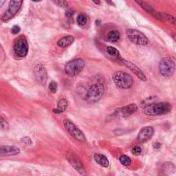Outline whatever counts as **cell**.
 Masks as SVG:
<instances>
[{
    "mask_svg": "<svg viewBox=\"0 0 176 176\" xmlns=\"http://www.w3.org/2000/svg\"><path fill=\"white\" fill-rule=\"evenodd\" d=\"M104 83H105V81L102 76L97 75L94 77L92 80V83H91L90 87L88 88L87 93H86V101L88 103L94 104L101 100L105 91Z\"/></svg>",
    "mask_w": 176,
    "mask_h": 176,
    "instance_id": "1",
    "label": "cell"
},
{
    "mask_svg": "<svg viewBox=\"0 0 176 176\" xmlns=\"http://www.w3.org/2000/svg\"><path fill=\"white\" fill-rule=\"evenodd\" d=\"M172 110V106L169 103H153L145 106L142 109V113L149 116H159V115H165L168 114Z\"/></svg>",
    "mask_w": 176,
    "mask_h": 176,
    "instance_id": "2",
    "label": "cell"
},
{
    "mask_svg": "<svg viewBox=\"0 0 176 176\" xmlns=\"http://www.w3.org/2000/svg\"><path fill=\"white\" fill-rule=\"evenodd\" d=\"M112 80H113L115 86L121 89H130L134 83L133 77L126 72H114L112 75Z\"/></svg>",
    "mask_w": 176,
    "mask_h": 176,
    "instance_id": "3",
    "label": "cell"
},
{
    "mask_svg": "<svg viewBox=\"0 0 176 176\" xmlns=\"http://www.w3.org/2000/svg\"><path fill=\"white\" fill-rule=\"evenodd\" d=\"M84 66H86V62H84L83 59L76 58L66 63V65L64 68V72L66 75L69 77H75L83 72Z\"/></svg>",
    "mask_w": 176,
    "mask_h": 176,
    "instance_id": "4",
    "label": "cell"
},
{
    "mask_svg": "<svg viewBox=\"0 0 176 176\" xmlns=\"http://www.w3.org/2000/svg\"><path fill=\"white\" fill-rule=\"evenodd\" d=\"M29 51V45L24 35L17 37L13 41V52L18 58H24L28 55Z\"/></svg>",
    "mask_w": 176,
    "mask_h": 176,
    "instance_id": "5",
    "label": "cell"
},
{
    "mask_svg": "<svg viewBox=\"0 0 176 176\" xmlns=\"http://www.w3.org/2000/svg\"><path fill=\"white\" fill-rule=\"evenodd\" d=\"M63 124H64V128L66 129V131L69 133V135H71L75 140L79 141V142H82V143H84L87 141V138H86V136H84V134L80 131V129L77 128L71 120H69V119H64V120H63Z\"/></svg>",
    "mask_w": 176,
    "mask_h": 176,
    "instance_id": "6",
    "label": "cell"
},
{
    "mask_svg": "<svg viewBox=\"0 0 176 176\" xmlns=\"http://www.w3.org/2000/svg\"><path fill=\"white\" fill-rule=\"evenodd\" d=\"M159 72L163 77H171L175 73V61L170 57H165L160 61Z\"/></svg>",
    "mask_w": 176,
    "mask_h": 176,
    "instance_id": "7",
    "label": "cell"
},
{
    "mask_svg": "<svg viewBox=\"0 0 176 176\" xmlns=\"http://www.w3.org/2000/svg\"><path fill=\"white\" fill-rule=\"evenodd\" d=\"M127 36H128L130 41H132L135 45L146 46L148 44V38L146 35L137 29H132V28L128 29L127 30Z\"/></svg>",
    "mask_w": 176,
    "mask_h": 176,
    "instance_id": "8",
    "label": "cell"
},
{
    "mask_svg": "<svg viewBox=\"0 0 176 176\" xmlns=\"http://www.w3.org/2000/svg\"><path fill=\"white\" fill-rule=\"evenodd\" d=\"M23 1L24 0H10L8 9L5 10V13L2 16L3 22H8L9 20L15 18V16L19 13V10L22 8Z\"/></svg>",
    "mask_w": 176,
    "mask_h": 176,
    "instance_id": "9",
    "label": "cell"
},
{
    "mask_svg": "<svg viewBox=\"0 0 176 176\" xmlns=\"http://www.w3.org/2000/svg\"><path fill=\"white\" fill-rule=\"evenodd\" d=\"M66 157H67V160H68V162L70 163V165H71V166L74 168L80 175L87 176L86 168H84L83 163L82 162V160L79 158L78 156H76L74 152H68Z\"/></svg>",
    "mask_w": 176,
    "mask_h": 176,
    "instance_id": "10",
    "label": "cell"
},
{
    "mask_svg": "<svg viewBox=\"0 0 176 176\" xmlns=\"http://www.w3.org/2000/svg\"><path fill=\"white\" fill-rule=\"evenodd\" d=\"M34 77H35V80L39 84H41V85H44V84L47 83L48 72H47V68H45L42 63H39V64H37L35 66Z\"/></svg>",
    "mask_w": 176,
    "mask_h": 176,
    "instance_id": "11",
    "label": "cell"
},
{
    "mask_svg": "<svg viewBox=\"0 0 176 176\" xmlns=\"http://www.w3.org/2000/svg\"><path fill=\"white\" fill-rule=\"evenodd\" d=\"M119 62H121L122 64H124L128 69H130L131 72L134 73L135 76L138 77L141 81H146L147 80L145 74H144L142 70L138 68V66L135 65V63H132L131 61H128V60H126V59H119Z\"/></svg>",
    "mask_w": 176,
    "mask_h": 176,
    "instance_id": "12",
    "label": "cell"
},
{
    "mask_svg": "<svg viewBox=\"0 0 176 176\" xmlns=\"http://www.w3.org/2000/svg\"><path fill=\"white\" fill-rule=\"evenodd\" d=\"M137 109H138V106L136 104H130L128 106H125V107L117 109L114 112V115L121 116V117H127V116H130L133 113H135Z\"/></svg>",
    "mask_w": 176,
    "mask_h": 176,
    "instance_id": "13",
    "label": "cell"
},
{
    "mask_svg": "<svg viewBox=\"0 0 176 176\" xmlns=\"http://www.w3.org/2000/svg\"><path fill=\"white\" fill-rule=\"evenodd\" d=\"M153 134H154V129L153 126H144V128H142L140 129V132L138 133L137 140L142 143L146 142V141L151 139V137L153 136Z\"/></svg>",
    "mask_w": 176,
    "mask_h": 176,
    "instance_id": "14",
    "label": "cell"
},
{
    "mask_svg": "<svg viewBox=\"0 0 176 176\" xmlns=\"http://www.w3.org/2000/svg\"><path fill=\"white\" fill-rule=\"evenodd\" d=\"M134 1L138 4L140 8H142L144 10H145L146 13L150 14L151 16H153L154 18H157L158 20H161L162 21V17H161V13H158L154 10L153 8H151V5H149L148 3H146L145 1H143V0H134Z\"/></svg>",
    "mask_w": 176,
    "mask_h": 176,
    "instance_id": "15",
    "label": "cell"
},
{
    "mask_svg": "<svg viewBox=\"0 0 176 176\" xmlns=\"http://www.w3.org/2000/svg\"><path fill=\"white\" fill-rule=\"evenodd\" d=\"M19 153H20V148H18L17 146H9V145L0 146V156L10 157V156H16V154Z\"/></svg>",
    "mask_w": 176,
    "mask_h": 176,
    "instance_id": "16",
    "label": "cell"
},
{
    "mask_svg": "<svg viewBox=\"0 0 176 176\" xmlns=\"http://www.w3.org/2000/svg\"><path fill=\"white\" fill-rule=\"evenodd\" d=\"M73 43H74V36L73 35H66V36L60 38L57 41V45L60 48H67L69 46H71Z\"/></svg>",
    "mask_w": 176,
    "mask_h": 176,
    "instance_id": "17",
    "label": "cell"
},
{
    "mask_svg": "<svg viewBox=\"0 0 176 176\" xmlns=\"http://www.w3.org/2000/svg\"><path fill=\"white\" fill-rule=\"evenodd\" d=\"M94 160H95V162H96L98 165H100V166H102V167H105V168L109 167V161H108V158L105 157V156H103V154L95 153L94 154Z\"/></svg>",
    "mask_w": 176,
    "mask_h": 176,
    "instance_id": "18",
    "label": "cell"
},
{
    "mask_svg": "<svg viewBox=\"0 0 176 176\" xmlns=\"http://www.w3.org/2000/svg\"><path fill=\"white\" fill-rule=\"evenodd\" d=\"M121 38V33L118 30H111L107 33V40L111 43H117Z\"/></svg>",
    "mask_w": 176,
    "mask_h": 176,
    "instance_id": "19",
    "label": "cell"
},
{
    "mask_svg": "<svg viewBox=\"0 0 176 176\" xmlns=\"http://www.w3.org/2000/svg\"><path fill=\"white\" fill-rule=\"evenodd\" d=\"M67 107H68L67 100H65V98H61V100H59L58 104H57V108H56V109H58L61 113H63V112L67 109Z\"/></svg>",
    "mask_w": 176,
    "mask_h": 176,
    "instance_id": "20",
    "label": "cell"
},
{
    "mask_svg": "<svg viewBox=\"0 0 176 176\" xmlns=\"http://www.w3.org/2000/svg\"><path fill=\"white\" fill-rule=\"evenodd\" d=\"M76 23H77V25H79L80 27L86 26L88 23V17L86 15H83V14H79L76 18Z\"/></svg>",
    "mask_w": 176,
    "mask_h": 176,
    "instance_id": "21",
    "label": "cell"
},
{
    "mask_svg": "<svg viewBox=\"0 0 176 176\" xmlns=\"http://www.w3.org/2000/svg\"><path fill=\"white\" fill-rule=\"evenodd\" d=\"M119 163H121L123 166L129 167L130 165L132 164V160L130 158V157L126 156V154H123V156L119 157Z\"/></svg>",
    "mask_w": 176,
    "mask_h": 176,
    "instance_id": "22",
    "label": "cell"
},
{
    "mask_svg": "<svg viewBox=\"0 0 176 176\" xmlns=\"http://www.w3.org/2000/svg\"><path fill=\"white\" fill-rule=\"evenodd\" d=\"M106 53L113 58H119V52L114 47H106Z\"/></svg>",
    "mask_w": 176,
    "mask_h": 176,
    "instance_id": "23",
    "label": "cell"
},
{
    "mask_svg": "<svg viewBox=\"0 0 176 176\" xmlns=\"http://www.w3.org/2000/svg\"><path fill=\"white\" fill-rule=\"evenodd\" d=\"M161 17H162V21H168V22H171L172 24H176V20L173 16L169 15L166 13H161Z\"/></svg>",
    "mask_w": 176,
    "mask_h": 176,
    "instance_id": "24",
    "label": "cell"
},
{
    "mask_svg": "<svg viewBox=\"0 0 176 176\" xmlns=\"http://www.w3.org/2000/svg\"><path fill=\"white\" fill-rule=\"evenodd\" d=\"M48 90H50L51 93H56L58 90V84L56 81H52V82H50V84H48Z\"/></svg>",
    "mask_w": 176,
    "mask_h": 176,
    "instance_id": "25",
    "label": "cell"
},
{
    "mask_svg": "<svg viewBox=\"0 0 176 176\" xmlns=\"http://www.w3.org/2000/svg\"><path fill=\"white\" fill-rule=\"evenodd\" d=\"M0 129H4V131H8V129H9V125H8V121H6L3 117H1V116H0Z\"/></svg>",
    "mask_w": 176,
    "mask_h": 176,
    "instance_id": "26",
    "label": "cell"
},
{
    "mask_svg": "<svg viewBox=\"0 0 176 176\" xmlns=\"http://www.w3.org/2000/svg\"><path fill=\"white\" fill-rule=\"evenodd\" d=\"M53 2L60 8H68V2L66 0H53Z\"/></svg>",
    "mask_w": 176,
    "mask_h": 176,
    "instance_id": "27",
    "label": "cell"
},
{
    "mask_svg": "<svg viewBox=\"0 0 176 176\" xmlns=\"http://www.w3.org/2000/svg\"><path fill=\"white\" fill-rule=\"evenodd\" d=\"M141 147H139V146H134V147H132V149H131V152L132 154H134V156H139V154H141Z\"/></svg>",
    "mask_w": 176,
    "mask_h": 176,
    "instance_id": "28",
    "label": "cell"
},
{
    "mask_svg": "<svg viewBox=\"0 0 176 176\" xmlns=\"http://www.w3.org/2000/svg\"><path fill=\"white\" fill-rule=\"evenodd\" d=\"M22 142L24 144H26V145H32V141H31L29 137H24V138H22Z\"/></svg>",
    "mask_w": 176,
    "mask_h": 176,
    "instance_id": "29",
    "label": "cell"
},
{
    "mask_svg": "<svg viewBox=\"0 0 176 176\" xmlns=\"http://www.w3.org/2000/svg\"><path fill=\"white\" fill-rule=\"evenodd\" d=\"M20 30H21L20 26L16 25V26H13V27L12 28V33H13V34H18V33H20Z\"/></svg>",
    "mask_w": 176,
    "mask_h": 176,
    "instance_id": "30",
    "label": "cell"
},
{
    "mask_svg": "<svg viewBox=\"0 0 176 176\" xmlns=\"http://www.w3.org/2000/svg\"><path fill=\"white\" fill-rule=\"evenodd\" d=\"M73 15H74V10H73V9H67V10H66V17H67V18H72Z\"/></svg>",
    "mask_w": 176,
    "mask_h": 176,
    "instance_id": "31",
    "label": "cell"
},
{
    "mask_svg": "<svg viewBox=\"0 0 176 176\" xmlns=\"http://www.w3.org/2000/svg\"><path fill=\"white\" fill-rule=\"evenodd\" d=\"M153 147H154V148H156V149H159L160 147H161V143H159V142H156V143L153 144Z\"/></svg>",
    "mask_w": 176,
    "mask_h": 176,
    "instance_id": "32",
    "label": "cell"
},
{
    "mask_svg": "<svg viewBox=\"0 0 176 176\" xmlns=\"http://www.w3.org/2000/svg\"><path fill=\"white\" fill-rule=\"evenodd\" d=\"M105 1H106L108 4H111V5H114V3L112 2V0H105Z\"/></svg>",
    "mask_w": 176,
    "mask_h": 176,
    "instance_id": "33",
    "label": "cell"
},
{
    "mask_svg": "<svg viewBox=\"0 0 176 176\" xmlns=\"http://www.w3.org/2000/svg\"><path fill=\"white\" fill-rule=\"evenodd\" d=\"M92 1L95 3V4H98V5L100 4V0H92Z\"/></svg>",
    "mask_w": 176,
    "mask_h": 176,
    "instance_id": "34",
    "label": "cell"
},
{
    "mask_svg": "<svg viewBox=\"0 0 176 176\" xmlns=\"http://www.w3.org/2000/svg\"><path fill=\"white\" fill-rule=\"evenodd\" d=\"M5 1H6V0H0V8H1L3 4H4Z\"/></svg>",
    "mask_w": 176,
    "mask_h": 176,
    "instance_id": "35",
    "label": "cell"
},
{
    "mask_svg": "<svg viewBox=\"0 0 176 176\" xmlns=\"http://www.w3.org/2000/svg\"><path fill=\"white\" fill-rule=\"evenodd\" d=\"M32 1H34V2H39V1H41V0H32Z\"/></svg>",
    "mask_w": 176,
    "mask_h": 176,
    "instance_id": "36",
    "label": "cell"
}]
</instances>
